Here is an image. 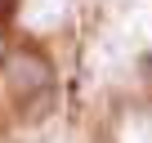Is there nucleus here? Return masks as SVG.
I'll return each mask as SVG.
<instances>
[{"instance_id": "1", "label": "nucleus", "mask_w": 152, "mask_h": 143, "mask_svg": "<svg viewBox=\"0 0 152 143\" xmlns=\"http://www.w3.org/2000/svg\"><path fill=\"white\" fill-rule=\"evenodd\" d=\"M5 81L18 98H27V94H40V90L54 85V67L40 49H14L9 63H5Z\"/></svg>"}, {"instance_id": "2", "label": "nucleus", "mask_w": 152, "mask_h": 143, "mask_svg": "<svg viewBox=\"0 0 152 143\" xmlns=\"http://www.w3.org/2000/svg\"><path fill=\"white\" fill-rule=\"evenodd\" d=\"M49 112H54V85L40 90V94H27V98H23V121H45Z\"/></svg>"}, {"instance_id": "3", "label": "nucleus", "mask_w": 152, "mask_h": 143, "mask_svg": "<svg viewBox=\"0 0 152 143\" xmlns=\"http://www.w3.org/2000/svg\"><path fill=\"white\" fill-rule=\"evenodd\" d=\"M139 72H143V85H148V94H152V54H143V58H139Z\"/></svg>"}]
</instances>
